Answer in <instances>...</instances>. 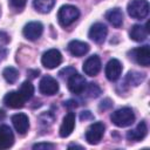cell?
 Wrapping results in <instances>:
<instances>
[{
	"label": "cell",
	"instance_id": "obj_14",
	"mask_svg": "<svg viewBox=\"0 0 150 150\" xmlns=\"http://www.w3.org/2000/svg\"><path fill=\"white\" fill-rule=\"evenodd\" d=\"M12 123L15 128V130L18 131V134L20 135H25L29 128V120L28 116L26 114L19 112L12 116Z\"/></svg>",
	"mask_w": 150,
	"mask_h": 150
},
{
	"label": "cell",
	"instance_id": "obj_12",
	"mask_svg": "<svg viewBox=\"0 0 150 150\" xmlns=\"http://www.w3.org/2000/svg\"><path fill=\"white\" fill-rule=\"evenodd\" d=\"M101 70V60L97 55L89 56L83 63V71L89 76H96Z\"/></svg>",
	"mask_w": 150,
	"mask_h": 150
},
{
	"label": "cell",
	"instance_id": "obj_9",
	"mask_svg": "<svg viewBox=\"0 0 150 150\" xmlns=\"http://www.w3.org/2000/svg\"><path fill=\"white\" fill-rule=\"evenodd\" d=\"M42 32H43V26L41 22L39 21H32V22H28L25 27H23V36L30 41H35L38 40L41 35H42Z\"/></svg>",
	"mask_w": 150,
	"mask_h": 150
},
{
	"label": "cell",
	"instance_id": "obj_1",
	"mask_svg": "<svg viewBox=\"0 0 150 150\" xmlns=\"http://www.w3.org/2000/svg\"><path fill=\"white\" fill-rule=\"evenodd\" d=\"M110 120L111 122L120 128H124V127H129L134 123L135 121V114L132 111L131 108L124 107L121 109L115 110L111 115H110Z\"/></svg>",
	"mask_w": 150,
	"mask_h": 150
},
{
	"label": "cell",
	"instance_id": "obj_20",
	"mask_svg": "<svg viewBox=\"0 0 150 150\" xmlns=\"http://www.w3.org/2000/svg\"><path fill=\"white\" fill-rule=\"evenodd\" d=\"M105 19L116 28L121 27L123 23V13L120 8H114L107 12L105 14Z\"/></svg>",
	"mask_w": 150,
	"mask_h": 150
},
{
	"label": "cell",
	"instance_id": "obj_8",
	"mask_svg": "<svg viewBox=\"0 0 150 150\" xmlns=\"http://www.w3.org/2000/svg\"><path fill=\"white\" fill-rule=\"evenodd\" d=\"M39 90L43 95L52 96L59 91V83L54 77L46 75L41 79V81L39 83Z\"/></svg>",
	"mask_w": 150,
	"mask_h": 150
},
{
	"label": "cell",
	"instance_id": "obj_18",
	"mask_svg": "<svg viewBox=\"0 0 150 150\" xmlns=\"http://www.w3.org/2000/svg\"><path fill=\"white\" fill-rule=\"evenodd\" d=\"M146 132H148V127H146V123L144 121L139 122L137 124V127L130 131H128L127 134V138L129 141H135V142H138V141H142L145 136H146Z\"/></svg>",
	"mask_w": 150,
	"mask_h": 150
},
{
	"label": "cell",
	"instance_id": "obj_33",
	"mask_svg": "<svg viewBox=\"0 0 150 150\" xmlns=\"http://www.w3.org/2000/svg\"><path fill=\"white\" fill-rule=\"evenodd\" d=\"M4 118H5V111L0 109V121H2Z\"/></svg>",
	"mask_w": 150,
	"mask_h": 150
},
{
	"label": "cell",
	"instance_id": "obj_24",
	"mask_svg": "<svg viewBox=\"0 0 150 150\" xmlns=\"http://www.w3.org/2000/svg\"><path fill=\"white\" fill-rule=\"evenodd\" d=\"M83 93H86V96L87 97H90V98H96L100 96L101 94V88L96 84V83H89L86 86Z\"/></svg>",
	"mask_w": 150,
	"mask_h": 150
},
{
	"label": "cell",
	"instance_id": "obj_25",
	"mask_svg": "<svg viewBox=\"0 0 150 150\" xmlns=\"http://www.w3.org/2000/svg\"><path fill=\"white\" fill-rule=\"evenodd\" d=\"M19 91L22 94V96H23V97L26 98V101H27V100L32 98V96H33V94H34V87H33V84H32L29 81H25V82L21 84Z\"/></svg>",
	"mask_w": 150,
	"mask_h": 150
},
{
	"label": "cell",
	"instance_id": "obj_15",
	"mask_svg": "<svg viewBox=\"0 0 150 150\" xmlns=\"http://www.w3.org/2000/svg\"><path fill=\"white\" fill-rule=\"evenodd\" d=\"M75 128V114L73 111H69L62 121V124L60 127V136L61 137H68Z\"/></svg>",
	"mask_w": 150,
	"mask_h": 150
},
{
	"label": "cell",
	"instance_id": "obj_7",
	"mask_svg": "<svg viewBox=\"0 0 150 150\" xmlns=\"http://www.w3.org/2000/svg\"><path fill=\"white\" fill-rule=\"evenodd\" d=\"M67 83H68V89L73 94H76V95L82 94L87 86V81H86L84 76H82L77 73H74L70 76H68Z\"/></svg>",
	"mask_w": 150,
	"mask_h": 150
},
{
	"label": "cell",
	"instance_id": "obj_31",
	"mask_svg": "<svg viewBox=\"0 0 150 150\" xmlns=\"http://www.w3.org/2000/svg\"><path fill=\"white\" fill-rule=\"evenodd\" d=\"M80 118L83 121H87V120H91L93 118V115H91V112L90 111H88V110H86V111H82L81 112V116H80Z\"/></svg>",
	"mask_w": 150,
	"mask_h": 150
},
{
	"label": "cell",
	"instance_id": "obj_26",
	"mask_svg": "<svg viewBox=\"0 0 150 150\" xmlns=\"http://www.w3.org/2000/svg\"><path fill=\"white\" fill-rule=\"evenodd\" d=\"M39 121L42 125H50L54 122V115L50 114V112H43V114L40 115Z\"/></svg>",
	"mask_w": 150,
	"mask_h": 150
},
{
	"label": "cell",
	"instance_id": "obj_5",
	"mask_svg": "<svg viewBox=\"0 0 150 150\" xmlns=\"http://www.w3.org/2000/svg\"><path fill=\"white\" fill-rule=\"evenodd\" d=\"M42 66L48 69H54L62 62V55L57 49H49L43 53L41 57Z\"/></svg>",
	"mask_w": 150,
	"mask_h": 150
},
{
	"label": "cell",
	"instance_id": "obj_34",
	"mask_svg": "<svg viewBox=\"0 0 150 150\" xmlns=\"http://www.w3.org/2000/svg\"><path fill=\"white\" fill-rule=\"evenodd\" d=\"M69 148H80V149H82V146H81V145H74V144H70V145H69Z\"/></svg>",
	"mask_w": 150,
	"mask_h": 150
},
{
	"label": "cell",
	"instance_id": "obj_29",
	"mask_svg": "<svg viewBox=\"0 0 150 150\" xmlns=\"http://www.w3.org/2000/svg\"><path fill=\"white\" fill-rule=\"evenodd\" d=\"M9 42V36L7 33L0 30V45H7Z\"/></svg>",
	"mask_w": 150,
	"mask_h": 150
},
{
	"label": "cell",
	"instance_id": "obj_11",
	"mask_svg": "<svg viewBox=\"0 0 150 150\" xmlns=\"http://www.w3.org/2000/svg\"><path fill=\"white\" fill-rule=\"evenodd\" d=\"M25 102H26V98L22 96V94L19 90L18 91H9L4 97V103L8 108H12V109L22 108Z\"/></svg>",
	"mask_w": 150,
	"mask_h": 150
},
{
	"label": "cell",
	"instance_id": "obj_22",
	"mask_svg": "<svg viewBox=\"0 0 150 150\" xmlns=\"http://www.w3.org/2000/svg\"><path fill=\"white\" fill-rule=\"evenodd\" d=\"M55 0H33L34 8L40 13H48L54 7Z\"/></svg>",
	"mask_w": 150,
	"mask_h": 150
},
{
	"label": "cell",
	"instance_id": "obj_30",
	"mask_svg": "<svg viewBox=\"0 0 150 150\" xmlns=\"http://www.w3.org/2000/svg\"><path fill=\"white\" fill-rule=\"evenodd\" d=\"M112 105V102L109 100V98H107V100H104V101H102L101 102V104H100V109L102 110H105V109H109L110 107Z\"/></svg>",
	"mask_w": 150,
	"mask_h": 150
},
{
	"label": "cell",
	"instance_id": "obj_32",
	"mask_svg": "<svg viewBox=\"0 0 150 150\" xmlns=\"http://www.w3.org/2000/svg\"><path fill=\"white\" fill-rule=\"evenodd\" d=\"M64 107L66 108H75V107H77V104L74 100H69V101L64 102Z\"/></svg>",
	"mask_w": 150,
	"mask_h": 150
},
{
	"label": "cell",
	"instance_id": "obj_4",
	"mask_svg": "<svg viewBox=\"0 0 150 150\" xmlns=\"http://www.w3.org/2000/svg\"><path fill=\"white\" fill-rule=\"evenodd\" d=\"M104 124L102 122H95L89 125L86 131V141L89 144H97L104 134Z\"/></svg>",
	"mask_w": 150,
	"mask_h": 150
},
{
	"label": "cell",
	"instance_id": "obj_13",
	"mask_svg": "<svg viewBox=\"0 0 150 150\" xmlns=\"http://www.w3.org/2000/svg\"><path fill=\"white\" fill-rule=\"evenodd\" d=\"M122 64L117 59H111L105 66V76L109 81H116L121 76Z\"/></svg>",
	"mask_w": 150,
	"mask_h": 150
},
{
	"label": "cell",
	"instance_id": "obj_21",
	"mask_svg": "<svg viewBox=\"0 0 150 150\" xmlns=\"http://www.w3.org/2000/svg\"><path fill=\"white\" fill-rule=\"evenodd\" d=\"M145 79V75L143 73H139V71H136V70H131L127 74V77H125V82L129 84V86H134V87H137L138 84H141Z\"/></svg>",
	"mask_w": 150,
	"mask_h": 150
},
{
	"label": "cell",
	"instance_id": "obj_23",
	"mask_svg": "<svg viewBox=\"0 0 150 150\" xmlns=\"http://www.w3.org/2000/svg\"><path fill=\"white\" fill-rule=\"evenodd\" d=\"M2 76L8 83H15L19 79V71L14 67H6L2 70Z\"/></svg>",
	"mask_w": 150,
	"mask_h": 150
},
{
	"label": "cell",
	"instance_id": "obj_28",
	"mask_svg": "<svg viewBox=\"0 0 150 150\" xmlns=\"http://www.w3.org/2000/svg\"><path fill=\"white\" fill-rule=\"evenodd\" d=\"M33 149L34 150H40V149H45V150H47V149H54V144H52V143H36V144H34L33 145Z\"/></svg>",
	"mask_w": 150,
	"mask_h": 150
},
{
	"label": "cell",
	"instance_id": "obj_2",
	"mask_svg": "<svg viewBox=\"0 0 150 150\" xmlns=\"http://www.w3.org/2000/svg\"><path fill=\"white\" fill-rule=\"evenodd\" d=\"M80 16V11L73 5H63L57 12V20L62 27H68Z\"/></svg>",
	"mask_w": 150,
	"mask_h": 150
},
{
	"label": "cell",
	"instance_id": "obj_6",
	"mask_svg": "<svg viewBox=\"0 0 150 150\" xmlns=\"http://www.w3.org/2000/svg\"><path fill=\"white\" fill-rule=\"evenodd\" d=\"M130 57L143 67H148L150 64V47L144 45L142 47L135 48L130 52Z\"/></svg>",
	"mask_w": 150,
	"mask_h": 150
},
{
	"label": "cell",
	"instance_id": "obj_10",
	"mask_svg": "<svg viewBox=\"0 0 150 150\" xmlns=\"http://www.w3.org/2000/svg\"><path fill=\"white\" fill-rule=\"evenodd\" d=\"M107 34H108V28H107L105 25H103L101 22L94 23L90 27L89 33H88L89 38L94 42H96V43H103L104 40H105V38H107Z\"/></svg>",
	"mask_w": 150,
	"mask_h": 150
},
{
	"label": "cell",
	"instance_id": "obj_19",
	"mask_svg": "<svg viewBox=\"0 0 150 150\" xmlns=\"http://www.w3.org/2000/svg\"><path fill=\"white\" fill-rule=\"evenodd\" d=\"M148 23L145 26L142 25H134L130 29V38L136 42H142L148 38Z\"/></svg>",
	"mask_w": 150,
	"mask_h": 150
},
{
	"label": "cell",
	"instance_id": "obj_27",
	"mask_svg": "<svg viewBox=\"0 0 150 150\" xmlns=\"http://www.w3.org/2000/svg\"><path fill=\"white\" fill-rule=\"evenodd\" d=\"M27 0H9V4L15 9H22L26 6Z\"/></svg>",
	"mask_w": 150,
	"mask_h": 150
},
{
	"label": "cell",
	"instance_id": "obj_17",
	"mask_svg": "<svg viewBox=\"0 0 150 150\" xmlns=\"http://www.w3.org/2000/svg\"><path fill=\"white\" fill-rule=\"evenodd\" d=\"M14 143V135L8 125H0V150L8 149Z\"/></svg>",
	"mask_w": 150,
	"mask_h": 150
},
{
	"label": "cell",
	"instance_id": "obj_3",
	"mask_svg": "<svg viewBox=\"0 0 150 150\" xmlns=\"http://www.w3.org/2000/svg\"><path fill=\"white\" fill-rule=\"evenodd\" d=\"M128 14L134 19H144L149 14V2L146 0H131L128 4Z\"/></svg>",
	"mask_w": 150,
	"mask_h": 150
},
{
	"label": "cell",
	"instance_id": "obj_16",
	"mask_svg": "<svg viewBox=\"0 0 150 150\" xmlns=\"http://www.w3.org/2000/svg\"><path fill=\"white\" fill-rule=\"evenodd\" d=\"M68 52L73 55V56H83L84 54H87L89 52V45L87 42L80 41V40H73L68 43Z\"/></svg>",
	"mask_w": 150,
	"mask_h": 150
}]
</instances>
